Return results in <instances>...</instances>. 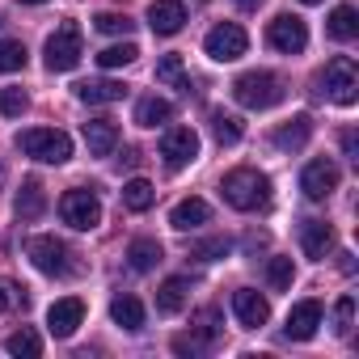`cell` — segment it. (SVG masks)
Listing matches in <instances>:
<instances>
[{
	"instance_id": "obj_4",
	"label": "cell",
	"mask_w": 359,
	"mask_h": 359,
	"mask_svg": "<svg viewBox=\"0 0 359 359\" xmlns=\"http://www.w3.org/2000/svg\"><path fill=\"white\" fill-rule=\"evenodd\" d=\"M81 55H85V43H81V26H76V22H64V26L47 39V47H43L47 72H72V68L81 64Z\"/></svg>"
},
{
	"instance_id": "obj_41",
	"label": "cell",
	"mask_w": 359,
	"mask_h": 359,
	"mask_svg": "<svg viewBox=\"0 0 359 359\" xmlns=\"http://www.w3.org/2000/svg\"><path fill=\"white\" fill-rule=\"evenodd\" d=\"M342 152H346L351 161H359V140H355V131H342Z\"/></svg>"
},
{
	"instance_id": "obj_1",
	"label": "cell",
	"mask_w": 359,
	"mask_h": 359,
	"mask_svg": "<svg viewBox=\"0 0 359 359\" xmlns=\"http://www.w3.org/2000/svg\"><path fill=\"white\" fill-rule=\"evenodd\" d=\"M220 195H224V203L237 208V212H262V208L271 203V177H266L262 169L241 165V169L224 173Z\"/></svg>"
},
{
	"instance_id": "obj_12",
	"label": "cell",
	"mask_w": 359,
	"mask_h": 359,
	"mask_svg": "<svg viewBox=\"0 0 359 359\" xmlns=\"http://www.w3.org/2000/svg\"><path fill=\"white\" fill-rule=\"evenodd\" d=\"M81 321H85V300H76V296H64L47 309V330L55 338H72Z\"/></svg>"
},
{
	"instance_id": "obj_46",
	"label": "cell",
	"mask_w": 359,
	"mask_h": 359,
	"mask_svg": "<svg viewBox=\"0 0 359 359\" xmlns=\"http://www.w3.org/2000/svg\"><path fill=\"white\" fill-rule=\"evenodd\" d=\"M0 26H5V18H0Z\"/></svg>"
},
{
	"instance_id": "obj_5",
	"label": "cell",
	"mask_w": 359,
	"mask_h": 359,
	"mask_svg": "<svg viewBox=\"0 0 359 359\" xmlns=\"http://www.w3.org/2000/svg\"><path fill=\"white\" fill-rule=\"evenodd\" d=\"M321 85H325V93L338 106H355L359 102V68H355V60L351 55H334L325 64V72H321Z\"/></svg>"
},
{
	"instance_id": "obj_2",
	"label": "cell",
	"mask_w": 359,
	"mask_h": 359,
	"mask_svg": "<svg viewBox=\"0 0 359 359\" xmlns=\"http://www.w3.org/2000/svg\"><path fill=\"white\" fill-rule=\"evenodd\" d=\"M283 76H275V72H262V68H254V72H241L237 81H233V97H237V106H245V110H271V106H279L283 102Z\"/></svg>"
},
{
	"instance_id": "obj_34",
	"label": "cell",
	"mask_w": 359,
	"mask_h": 359,
	"mask_svg": "<svg viewBox=\"0 0 359 359\" xmlns=\"http://www.w3.org/2000/svg\"><path fill=\"white\" fill-rule=\"evenodd\" d=\"M26 68V47L18 39H0V72H22Z\"/></svg>"
},
{
	"instance_id": "obj_39",
	"label": "cell",
	"mask_w": 359,
	"mask_h": 359,
	"mask_svg": "<svg viewBox=\"0 0 359 359\" xmlns=\"http://www.w3.org/2000/svg\"><path fill=\"white\" fill-rule=\"evenodd\" d=\"M26 304V287L13 283V279H0V313H13Z\"/></svg>"
},
{
	"instance_id": "obj_25",
	"label": "cell",
	"mask_w": 359,
	"mask_h": 359,
	"mask_svg": "<svg viewBox=\"0 0 359 359\" xmlns=\"http://www.w3.org/2000/svg\"><path fill=\"white\" fill-rule=\"evenodd\" d=\"M187 292H191V283H187V279H165V283H161V292H156V313H161V317L182 313V309H187Z\"/></svg>"
},
{
	"instance_id": "obj_19",
	"label": "cell",
	"mask_w": 359,
	"mask_h": 359,
	"mask_svg": "<svg viewBox=\"0 0 359 359\" xmlns=\"http://www.w3.org/2000/svg\"><path fill=\"white\" fill-rule=\"evenodd\" d=\"M81 131H85V144H89L93 156H110V152L118 148V127H114V118H89Z\"/></svg>"
},
{
	"instance_id": "obj_6",
	"label": "cell",
	"mask_w": 359,
	"mask_h": 359,
	"mask_svg": "<svg viewBox=\"0 0 359 359\" xmlns=\"http://www.w3.org/2000/svg\"><path fill=\"white\" fill-rule=\"evenodd\" d=\"M60 220L76 233H89V229L102 224V199L93 191H68L60 199Z\"/></svg>"
},
{
	"instance_id": "obj_22",
	"label": "cell",
	"mask_w": 359,
	"mask_h": 359,
	"mask_svg": "<svg viewBox=\"0 0 359 359\" xmlns=\"http://www.w3.org/2000/svg\"><path fill=\"white\" fill-rule=\"evenodd\" d=\"M110 317H114V325H123L127 334L144 330V304H140L131 292H123V296H114V300H110Z\"/></svg>"
},
{
	"instance_id": "obj_14",
	"label": "cell",
	"mask_w": 359,
	"mask_h": 359,
	"mask_svg": "<svg viewBox=\"0 0 359 359\" xmlns=\"http://www.w3.org/2000/svg\"><path fill=\"white\" fill-rule=\"evenodd\" d=\"M148 26H152V34H177L187 26V9H182V0H152L148 5Z\"/></svg>"
},
{
	"instance_id": "obj_16",
	"label": "cell",
	"mask_w": 359,
	"mask_h": 359,
	"mask_svg": "<svg viewBox=\"0 0 359 359\" xmlns=\"http://www.w3.org/2000/svg\"><path fill=\"white\" fill-rule=\"evenodd\" d=\"M233 313H237V321H241V325H250V330H258V325H266V321H271V304H266V296H258L254 287L233 292Z\"/></svg>"
},
{
	"instance_id": "obj_17",
	"label": "cell",
	"mask_w": 359,
	"mask_h": 359,
	"mask_svg": "<svg viewBox=\"0 0 359 359\" xmlns=\"http://www.w3.org/2000/svg\"><path fill=\"white\" fill-rule=\"evenodd\" d=\"M72 93L89 106H110V102H123L127 97V85L123 81H110V76H97V81H81L72 85Z\"/></svg>"
},
{
	"instance_id": "obj_24",
	"label": "cell",
	"mask_w": 359,
	"mask_h": 359,
	"mask_svg": "<svg viewBox=\"0 0 359 359\" xmlns=\"http://www.w3.org/2000/svg\"><path fill=\"white\" fill-rule=\"evenodd\" d=\"M208 123H212V135H216L220 148H233V144H241V135H245V123H241L237 114H229V110H212Z\"/></svg>"
},
{
	"instance_id": "obj_33",
	"label": "cell",
	"mask_w": 359,
	"mask_h": 359,
	"mask_svg": "<svg viewBox=\"0 0 359 359\" xmlns=\"http://www.w3.org/2000/svg\"><path fill=\"white\" fill-rule=\"evenodd\" d=\"M292 279H296L292 258H271V262H266V283H271L275 292H287V287H292Z\"/></svg>"
},
{
	"instance_id": "obj_21",
	"label": "cell",
	"mask_w": 359,
	"mask_h": 359,
	"mask_svg": "<svg viewBox=\"0 0 359 359\" xmlns=\"http://www.w3.org/2000/svg\"><path fill=\"white\" fill-rule=\"evenodd\" d=\"M309 135H313V118H309V114H296V118H287V123L275 131V148H279V152H300V148L309 144Z\"/></svg>"
},
{
	"instance_id": "obj_26",
	"label": "cell",
	"mask_w": 359,
	"mask_h": 359,
	"mask_svg": "<svg viewBox=\"0 0 359 359\" xmlns=\"http://www.w3.org/2000/svg\"><path fill=\"white\" fill-rule=\"evenodd\" d=\"M156 203V187L148 182V177H131V182H123V208L127 212H148Z\"/></svg>"
},
{
	"instance_id": "obj_28",
	"label": "cell",
	"mask_w": 359,
	"mask_h": 359,
	"mask_svg": "<svg viewBox=\"0 0 359 359\" xmlns=\"http://www.w3.org/2000/svg\"><path fill=\"white\" fill-rule=\"evenodd\" d=\"M330 39H338V43H351V39H359V13L351 9V5H338L334 13H330Z\"/></svg>"
},
{
	"instance_id": "obj_23",
	"label": "cell",
	"mask_w": 359,
	"mask_h": 359,
	"mask_svg": "<svg viewBox=\"0 0 359 359\" xmlns=\"http://www.w3.org/2000/svg\"><path fill=\"white\" fill-rule=\"evenodd\" d=\"M169 118H173V106H169L165 97L148 93V97L135 102V127H165Z\"/></svg>"
},
{
	"instance_id": "obj_15",
	"label": "cell",
	"mask_w": 359,
	"mask_h": 359,
	"mask_svg": "<svg viewBox=\"0 0 359 359\" xmlns=\"http://www.w3.org/2000/svg\"><path fill=\"white\" fill-rule=\"evenodd\" d=\"M300 250L313 258V262H325L334 254V229L325 220H304L300 224Z\"/></svg>"
},
{
	"instance_id": "obj_8",
	"label": "cell",
	"mask_w": 359,
	"mask_h": 359,
	"mask_svg": "<svg viewBox=\"0 0 359 359\" xmlns=\"http://www.w3.org/2000/svg\"><path fill=\"white\" fill-rule=\"evenodd\" d=\"M266 43H271L275 51H283V55H300V51L309 47V26H304V18L279 13V18L266 26Z\"/></svg>"
},
{
	"instance_id": "obj_18",
	"label": "cell",
	"mask_w": 359,
	"mask_h": 359,
	"mask_svg": "<svg viewBox=\"0 0 359 359\" xmlns=\"http://www.w3.org/2000/svg\"><path fill=\"white\" fill-rule=\"evenodd\" d=\"M13 212H18V220H43V212H47V191H43L39 177H26V182H22V191H18V199H13Z\"/></svg>"
},
{
	"instance_id": "obj_45",
	"label": "cell",
	"mask_w": 359,
	"mask_h": 359,
	"mask_svg": "<svg viewBox=\"0 0 359 359\" xmlns=\"http://www.w3.org/2000/svg\"><path fill=\"white\" fill-rule=\"evenodd\" d=\"M300 5H321V0H300Z\"/></svg>"
},
{
	"instance_id": "obj_30",
	"label": "cell",
	"mask_w": 359,
	"mask_h": 359,
	"mask_svg": "<svg viewBox=\"0 0 359 359\" xmlns=\"http://www.w3.org/2000/svg\"><path fill=\"white\" fill-rule=\"evenodd\" d=\"M156 81L182 89V93H191V81H187V72H182V55H165V60L156 64Z\"/></svg>"
},
{
	"instance_id": "obj_35",
	"label": "cell",
	"mask_w": 359,
	"mask_h": 359,
	"mask_svg": "<svg viewBox=\"0 0 359 359\" xmlns=\"http://www.w3.org/2000/svg\"><path fill=\"white\" fill-rule=\"evenodd\" d=\"M229 250H233L229 237H208V241H199V245L191 250V258H199V262H220V258H229Z\"/></svg>"
},
{
	"instance_id": "obj_20",
	"label": "cell",
	"mask_w": 359,
	"mask_h": 359,
	"mask_svg": "<svg viewBox=\"0 0 359 359\" xmlns=\"http://www.w3.org/2000/svg\"><path fill=\"white\" fill-rule=\"evenodd\" d=\"M212 220V208H208V199H182L173 212H169V224L177 229V233H191V229H203Z\"/></svg>"
},
{
	"instance_id": "obj_13",
	"label": "cell",
	"mask_w": 359,
	"mask_h": 359,
	"mask_svg": "<svg viewBox=\"0 0 359 359\" xmlns=\"http://www.w3.org/2000/svg\"><path fill=\"white\" fill-rule=\"evenodd\" d=\"M317 330H321V304H317V300H300V304H292L283 334H287L292 342H309Z\"/></svg>"
},
{
	"instance_id": "obj_31",
	"label": "cell",
	"mask_w": 359,
	"mask_h": 359,
	"mask_svg": "<svg viewBox=\"0 0 359 359\" xmlns=\"http://www.w3.org/2000/svg\"><path fill=\"white\" fill-rule=\"evenodd\" d=\"M191 334L212 346V342L220 338V309H199V313L191 317Z\"/></svg>"
},
{
	"instance_id": "obj_27",
	"label": "cell",
	"mask_w": 359,
	"mask_h": 359,
	"mask_svg": "<svg viewBox=\"0 0 359 359\" xmlns=\"http://www.w3.org/2000/svg\"><path fill=\"white\" fill-rule=\"evenodd\" d=\"M127 262H131V271H140V275H148L156 262H161V245L152 241V237H135L131 245H127Z\"/></svg>"
},
{
	"instance_id": "obj_40",
	"label": "cell",
	"mask_w": 359,
	"mask_h": 359,
	"mask_svg": "<svg viewBox=\"0 0 359 359\" xmlns=\"http://www.w3.org/2000/svg\"><path fill=\"white\" fill-rule=\"evenodd\" d=\"M173 351L177 355H199V351H208V342L195 338V334H182V338H173Z\"/></svg>"
},
{
	"instance_id": "obj_37",
	"label": "cell",
	"mask_w": 359,
	"mask_h": 359,
	"mask_svg": "<svg viewBox=\"0 0 359 359\" xmlns=\"http://www.w3.org/2000/svg\"><path fill=\"white\" fill-rule=\"evenodd\" d=\"M93 26H97L102 34H123V39L135 30V22H131L127 13H97V18H93Z\"/></svg>"
},
{
	"instance_id": "obj_44",
	"label": "cell",
	"mask_w": 359,
	"mask_h": 359,
	"mask_svg": "<svg viewBox=\"0 0 359 359\" xmlns=\"http://www.w3.org/2000/svg\"><path fill=\"white\" fill-rule=\"evenodd\" d=\"M0 187H5V165H0Z\"/></svg>"
},
{
	"instance_id": "obj_42",
	"label": "cell",
	"mask_w": 359,
	"mask_h": 359,
	"mask_svg": "<svg viewBox=\"0 0 359 359\" xmlns=\"http://www.w3.org/2000/svg\"><path fill=\"white\" fill-rule=\"evenodd\" d=\"M237 5H245V9H250V5H262V0H237Z\"/></svg>"
},
{
	"instance_id": "obj_9",
	"label": "cell",
	"mask_w": 359,
	"mask_h": 359,
	"mask_svg": "<svg viewBox=\"0 0 359 359\" xmlns=\"http://www.w3.org/2000/svg\"><path fill=\"white\" fill-rule=\"evenodd\" d=\"M300 191H304V199H313V203L330 199V195L338 191V165H334L330 156L309 161V165H304V173H300Z\"/></svg>"
},
{
	"instance_id": "obj_43",
	"label": "cell",
	"mask_w": 359,
	"mask_h": 359,
	"mask_svg": "<svg viewBox=\"0 0 359 359\" xmlns=\"http://www.w3.org/2000/svg\"><path fill=\"white\" fill-rule=\"evenodd\" d=\"M22 5H47V0H22Z\"/></svg>"
},
{
	"instance_id": "obj_3",
	"label": "cell",
	"mask_w": 359,
	"mask_h": 359,
	"mask_svg": "<svg viewBox=\"0 0 359 359\" xmlns=\"http://www.w3.org/2000/svg\"><path fill=\"white\" fill-rule=\"evenodd\" d=\"M18 148L43 165H64L72 156V140L68 131H55V127H30V131H18Z\"/></svg>"
},
{
	"instance_id": "obj_29",
	"label": "cell",
	"mask_w": 359,
	"mask_h": 359,
	"mask_svg": "<svg viewBox=\"0 0 359 359\" xmlns=\"http://www.w3.org/2000/svg\"><path fill=\"white\" fill-rule=\"evenodd\" d=\"M5 351H9V355H18V359H39V355H43V338H39L34 330H26V325H22L18 334H9V338H5Z\"/></svg>"
},
{
	"instance_id": "obj_7",
	"label": "cell",
	"mask_w": 359,
	"mask_h": 359,
	"mask_svg": "<svg viewBox=\"0 0 359 359\" xmlns=\"http://www.w3.org/2000/svg\"><path fill=\"white\" fill-rule=\"evenodd\" d=\"M203 51H208L216 64H233V60H241V55L250 51V34H245L237 22H220L216 30H208Z\"/></svg>"
},
{
	"instance_id": "obj_38",
	"label": "cell",
	"mask_w": 359,
	"mask_h": 359,
	"mask_svg": "<svg viewBox=\"0 0 359 359\" xmlns=\"http://www.w3.org/2000/svg\"><path fill=\"white\" fill-rule=\"evenodd\" d=\"M351 325H355V296H342V300L334 304V334H338V338H346V334H351Z\"/></svg>"
},
{
	"instance_id": "obj_32",
	"label": "cell",
	"mask_w": 359,
	"mask_h": 359,
	"mask_svg": "<svg viewBox=\"0 0 359 359\" xmlns=\"http://www.w3.org/2000/svg\"><path fill=\"white\" fill-rule=\"evenodd\" d=\"M135 55H140L135 43H114V47L97 51V64H102V68H127V64H135Z\"/></svg>"
},
{
	"instance_id": "obj_36",
	"label": "cell",
	"mask_w": 359,
	"mask_h": 359,
	"mask_svg": "<svg viewBox=\"0 0 359 359\" xmlns=\"http://www.w3.org/2000/svg\"><path fill=\"white\" fill-rule=\"evenodd\" d=\"M26 106H30L26 89H18V85L0 89V114H5V118H22V114H26Z\"/></svg>"
},
{
	"instance_id": "obj_11",
	"label": "cell",
	"mask_w": 359,
	"mask_h": 359,
	"mask_svg": "<svg viewBox=\"0 0 359 359\" xmlns=\"http://www.w3.org/2000/svg\"><path fill=\"white\" fill-rule=\"evenodd\" d=\"M26 254H30V262H34L43 275H68V271H72V262H68V245L55 241V237H30Z\"/></svg>"
},
{
	"instance_id": "obj_10",
	"label": "cell",
	"mask_w": 359,
	"mask_h": 359,
	"mask_svg": "<svg viewBox=\"0 0 359 359\" xmlns=\"http://www.w3.org/2000/svg\"><path fill=\"white\" fill-rule=\"evenodd\" d=\"M161 156H165L169 169H187V165L199 156V135H195V127H169V131L161 135Z\"/></svg>"
}]
</instances>
